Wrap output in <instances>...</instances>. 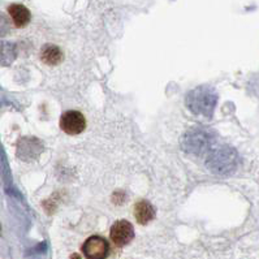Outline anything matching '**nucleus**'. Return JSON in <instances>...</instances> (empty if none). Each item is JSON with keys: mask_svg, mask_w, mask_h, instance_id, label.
<instances>
[{"mask_svg": "<svg viewBox=\"0 0 259 259\" xmlns=\"http://www.w3.org/2000/svg\"><path fill=\"white\" fill-rule=\"evenodd\" d=\"M185 104L195 115L211 116L217 106V94L208 86H199L186 94Z\"/></svg>", "mask_w": 259, "mask_h": 259, "instance_id": "1", "label": "nucleus"}, {"mask_svg": "<svg viewBox=\"0 0 259 259\" xmlns=\"http://www.w3.org/2000/svg\"><path fill=\"white\" fill-rule=\"evenodd\" d=\"M237 154L229 147H219L212 150L207 156L206 165L211 172L217 175H229L237 167Z\"/></svg>", "mask_w": 259, "mask_h": 259, "instance_id": "2", "label": "nucleus"}, {"mask_svg": "<svg viewBox=\"0 0 259 259\" xmlns=\"http://www.w3.org/2000/svg\"><path fill=\"white\" fill-rule=\"evenodd\" d=\"M212 145V136L204 129H192L181 140V146L188 154L201 155L207 153Z\"/></svg>", "mask_w": 259, "mask_h": 259, "instance_id": "3", "label": "nucleus"}, {"mask_svg": "<svg viewBox=\"0 0 259 259\" xmlns=\"http://www.w3.org/2000/svg\"><path fill=\"white\" fill-rule=\"evenodd\" d=\"M60 128L67 135H79L86 128L85 116L81 112H78V111H67L60 117Z\"/></svg>", "mask_w": 259, "mask_h": 259, "instance_id": "4", "label": "nucleus"}, {"mask_svg": "<svg viewBox=\"0 0 259 259\" xmlns=\"http://www.w3.org/2000/svg\"><path fill=\"white\" fill-rule=\"evenodd\" d=\"M82 251L88 259H106L110 246L101 236H92L83 242Z\"/></svg>", "mask_w": 259, "mask_h": 259, "instance_id": "5", "label": "nucleus"}, {"mask_svg": "<svg viewBox=\"0 0 259 259\" xmlns=\"http://www.w3.org/2000/svg\"><path fill=\"white\" fill-rule=\"evenodd\" d=\"M111 240L116 246H125L135 237V229L128 220H117L113 223L110 231Z\"/></svg>", "mask_w": 259, "mask_h": 259, "instance_id": "6", "label": "nucleus"}, {"mask_svg": "<svg viewBox=\"0 0 259 259\" xmlns=\"http://www.w3.org/2000/svg\"><path fill=\"white\" fill-rule=\"evenodd\" d=\"M42 151V145L40 141L37 138H22L20 141L19 147H17V154L24 160H30L38 156Z\"/></svg>", "mask_w": 259, "mask_h": 259, "instance_id": "7", "label": "nucleus"}, {"mask_svg": "<svg viewBox=\"0 0 259 259\" xmlns=\"http://www.w3.org/2000/svg\"><path fill=\"white\" fill-rule=\"evenodd\" d=\"M135 218L138 224L146 226L155 218V208L149 201H145V199L138 201L135 204Z\"/></svg>", "mask_w": 259, "mask_h": 259, "instance_id": "8", "label": "nucleus"}, {"mask_svg": "<svg viewBox=\"0 0 259 259\" xmlns=\"http://www.w3.org/2000/svg\"><path fill=\"white\" fill-rule=\"evenodd\" d=\"M8 12L16 28H24L30 21V11L22 4H12L8 8Z\"/></svg>", "mask_w": 259, "mask_h": 259, "instance_id": "9", "label": "nucleus"}, {"mask_svg": "<svg viewBox=\"0 0 259 259\" xmlns=\"http://www.w3.org/2000/svg\"><path fill=\"white\" fill-rule=\"evenodd\" d=\"M40 60L47 65H58L63 60V52L55 45H45L40 50Z\"/></svg>", "mask_w": 259, "mask_h": 259, "instance_id": "10", "label": "nucleus"}, {"mask_svg": "<svg viewBox=\"0 0 259 259\" xmlns=\"http://www.w3.org/2000/svg\"><path fill=\"white\" fill-rule=\"evenodd\" d=\"M17 58V47L15 43L0 42V67H8Z\"/></svg>", "mask_w": 259, "mask_h": 259, "instance_id": "11", "label": "nucleus"}, {"mask_svg": "<svg viewBox=\"0 0 259 259\" xmlns=\"http://www.w3.org/2000/svg\"><path fill=\"white\" fill-rule=\"evenodd\" d=\"M11 24L10 20L7 19V16L4 13L0 12V38L6 37L7 34L10 33Z\"/></svg>", "mask_w": 259, "mask_h": 259, "instance_id": "12", "label": "nucleus"}, {"mask_svg": "<svg viewBox=\"0 0 259 259\" xmlns=\"http://www.w3.org/2000/svg\"><path fill=\"white\" fill-rule=\"evenodd\" d=\"M112 201L116 204H121L125 201V193L124 192H115V194L112 195Z\"/></svg>", "mask_w": 259, "mask_h": 259, "instance_id": "13", "label": "nucleus"}, {"mask_svg": "<svg viewBox=\"0 0 259 259\" xmlns=\"http://www.w3.org/2000/svg\"><path fill=\"white\" fill-rule=\"evenodd\" d=\"M69 259H81V255H79V254H72V255H70V258Z\"/></svg>", "mask_w": 259, "mask_h": 259, "instance_id": "14", "label": "nucleus"}]
</instances>
